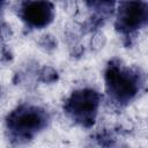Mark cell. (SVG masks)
<instances>
[{
    "label": "cell",
    "mask_w": 148,
    "mask_h": 148,
    "mask_svg": "<svg viewBox=\"0 0 148 148\" xmlns=\"http://www.w3.org/2000/svg\"><path fill=\"white\" fill-rule=\"evenodd\" d=\"M105 82L110 95L119 102L132 99L138 91V80L135 75L117 65H111L108 68Z\"/></svg>",
    "instance_id": "6da1fadb"
},
{
    "label": "cell",
    "mask_w": 148,
    "mask_h": 148,
    "mask_svg": "<svg viewBox=\"0 0 148 148\" xmlns=\"http://www.w3.org/2000/svg\"><path fill=\"white\" fill-rule=\"evenodd\" d=\"M99 104V95L91 89H81L72 94L67 101L68 112L82 123L92 120Z\"/></svg>",
    "instance_id": "7a4b0ae2"
},
{
    "label": "cell",
    "mask_w": 148,
    "mask_h": 148,
    "mask_svg": "<svg viewBox=\"0 0 148 148\" xmlns=\"http://www.w3.org/2000/svg\"><path fill=\"white\" fill-rule=\"evenodd\" d=\"M22 20L32 28H44L54 17V7L47 0H28L20 10Z\"/></svg>",
    "instance_id": "3957f363"
},
{
    "label": "cell",
    "mask_w": 148,
    "mask_h": 148,
    "mask_svg": "<svg viewBox=\"0 0 148 148\" xmlns=\"http://www.w3.org/2000/svg\"><path fill=\"white\" fill-rule=\"evenodd\" d=\"M43 123L44 118L42 112L30 106L14 111L8 119V126L15 133L25 136L38 131Z\"/></svg>",
    "instance_id": "277c9868"
},
{
    "label": "cell",
    "mask_w": 148,
    "mask_h": 148,
    "mask_svg": "<svg viewBox=\"0 0 148 148\" xmlns=\"http://www.w3.org/2000/svg\"><path fill=\"white\" fill-rule=\"evenodd\" d=\"M147 17V8L138 1H130L119 8L118 21L121 28L132 30L139 28Z\"/></svg>",
    "instance_id": "5b68a950"
},
{
    "label": "cell",
    "mask_w": 148,
    "mask_h": 148,
    "mask_svg": "<svg viewBox=\"0 0 148 148\" xmlns=\"http://www.w3.org/2000/svg\"><path fill=\"white\" fill-rule=\"evenodd\" d=\"M102 1H104V2H109V1H112V0H102Z\"/></svg>",
    "instance_id": "8992f818"
}]
</instances>
